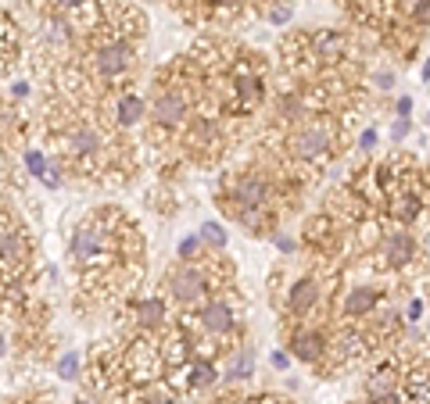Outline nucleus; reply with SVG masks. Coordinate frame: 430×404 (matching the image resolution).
Listing matches in <instances>:
<instances>
[{
  "instance_id": "1",
  "label": "nucleus",
  "mask_w": 430,
  "mask_h": 404,
  "mask_svg": "<svg viewBox=\"0 0 430 404\" xmlns=\"http://www.w3.org/2000/svg\"><path fill=\"white\" fill-rule=\"evenodd\" d=\"M86 69L97 83L104 86H115L122 79H129L140 65V43L126 40V36H112V32H93L86 40Z\"/></svg>"
},
{
  "instance_id": "2",
  "label": "nucleus",
  "mask_w": 430,
  "mask_h": 404,
  "mask_svg": "<svg viewBox=\"0 0 430 404\" xmlns=\"http://www.w3.org/2000/svg\"><path fill=\"white\" fill-rule=\"evenodd\" d=\"M327 304V286L315 272H305L298 275L291 286H287V297H284V315H287V326L294 322H312L315 311Z\"/></svg>"
},
{
  "instance_id": "3",
  "label": "nucleus",
  "mask_w": 430,
  "mask_h": 404,
  "mask_svg": "<svg viewBox=\"0 0 430 404\" xmlns=\"http://www.w3.org/2000/svg\"><path fill=\"white\" fill-rule=\"evenodd\" d=\"M416 254H419V244L405 225L388 229L380 237V244L369 251V258H376L373 268H380V272H405V268L416 265Z\"/></svg>"
},
{
  "instance_id": "4",
  "label": "nucleus",
  "mask_w": 430,
  "mask_h": 404,
  "mask_svg": "<svg viewBox=\"0 0 430 404\" xmlns=\"http://www.w3.org/2000/svg\"><path fill=\"white\" fill-rule=\"evenodd\" d=\"M197 326L211 340H233L240 333V308H237V301L230 294L226 297H211L204 308H197Z\"/></svg>"
},
{
  "instance_id": "5",
  "label": "nucleus",
  "mask_w": 430,
  "mask_h": 404,
  "mask_svg": "<svg viewBox=\"0 0 430 404\" xmlns=\"http://www.w3.org/2000/svg\"><path fill=\"white\" fill-rule=\"evenodd\" d=\"M129 322H133V333L140 336H158L169 329V304L161 297H140V301H129Z\"/></svg>"
},
{
  "instance_id": "6",
  "label": "nucleus",
  "mask_w": 430,
  "mask_h": 404,
  "mask_svg": "<svg viewBox=\"0 0 430 404\" xmlns=\"http://www.w3.org/2000/svg\"><path fill=\"white\" fill-rule=\"evenodd\" d=\"M380 304H384V290H380V286H369V283L348 286V294L341 301V315L348 322H362V319H369V315L380 311Z\"/></svg>"
},
{
  "instance_id": "7",
  "label": "nucleus",
  "mask_w": 430,
  "mask_h": 404,
  "mask_svg": "<svg viewBox=\"0 0 430 404\" xmlns=\"http://www.w3.org/2000/svg\"><path fill=\"white\" fill-rule=\"evenodd\" d=\"M112 126H119L122 133H129V129H136L144 119H147V100L136 93V90H119L115 97H112Z\"/></svg>"
},
{
  "instance_id": "8",
  "label": "nucleus",
  "mask_w": 430,
  "mask_h": 404,
  "mask_svg": "<svg viewBox=\"0 0 430 404\" xmlns=\"http://www.w3.org/2000/svg\"><path fill=\"white\" fill-rule=\"evenodd\" d=\"M133 404H180V393L169 386V383H147V386H136L133 390Z\"/></svg>"
},
{
  "instance_id": "9",
  "label": "nucleus",
  "mask_w": 430,
  "mask_h": 404,
  "mask_svg": "<svg viewBox=\"0 0 430 404\" xmlns=\"http://www.w3.org/2000/svg\"><path fill=\"white\" fill-rule=\"evenodd\" d=\"M251 372H255V351L237 347L226 365V383H244V379H251Z\"/></svg>"
},
{
  "instance_id": "10",
  "label": "nucleus",
  "mask_w": 430,
  "mask_h": 404,
  "mask_svg": "<svg viewBox=\"0 0 430 404\" xmlns=\"http://www.w3.org/2000/svg\"><path fill=\"white\" fill-rule=\"evenodd\" d=\"M197 233H201V240H204L208 251H226V244H230V233H226L219 222H204Z\"/></svg>"
},
{
  "instance_id": "11",
  "label": "nucleus",
  "mask_w": 430,
  "mask_h": 404,
  "mask_svg": "<svg viewBox=\"0 0 430 404\" xmlns=\"http://www.w3.org/2000/svg\"><path fill=\"white\" fill-rule=\"evenodd\" d=\"M176 254H180V261H197V258H204V240H201V233L183 237L180 247H176Z\"/></svg>"
},
{
  "instance_id": "12",
  "label": "nucleus",
  "mask_w": 430,
  "mask_h": 404,
  "mask_svg": "<svg viewBox=\"0 0 430 404\" xmlns=\"http://www.w3.org/2000/svg\"><path fill=\"white\" fill-rule=\"evenodd\" d=\"M265 18L280 29V25H287V22L294 18V4H291V0H273V4H269V11H265Z\"/></svg>"
},
{
  "instance_id": "13",
  "label": "nucleus",
  "mask_w": 430,
  "mask_h": 404,
  "mask_svg": "<svg viewBox=\"0 0 430 404\" xmlns=\"http://www.w3.org/2000/svg\"><path fill=\"white\" fill-rule=\"evenodd\" d=\"M54 369H58L62 379H79V376H83V362H79V355H62Z\"/></svg>"
},
{
  "instance_id": "14",
  "label": "nucleus",
  "mask_w": 430,
  "mask_h": 404,
  "mask_svg": "<svg viewBox=\"0 0 430 404\" xmlns=\"http://www.w3.org/2000/svg\"><path fill=\"white\" fill-rule=\"evenodd\" d=\"M269 362H273V369L287 372L291 369V351H273V355H269Z\"/></svg>"
},
{
  "instance_id": "15",
  "label": "nucleus",
  "mask_w": 430,
  "mask_h": 404,
  "mask_svg": "<svg viewBox=\"0 0 430 404\" xmlns=\"http://www.w3.org/2000/svg\"><path fill=\"white\" fill-rule=\"evenodd\" d=\"M273 244H277V251H280V254H294V251H298V244H294V240H291L287 233L273 237Z\"/></svg>"
},
{
  "instance_id": "16",
  "label": "nucleus",
  "mask_w": 430,
  "mask_h": 404,
  "mask_svg": "<svg viewBox=\"0 0 430 404\" xmlns=\"http://www.w3.org/2000/svg\"><path fill=\"white\" fill-rule=\"evenodd\" d=\"M373 83H376V90H391L395 86V72H373Z\"/></svg>"
},
{
  "instance_id": "17",
  "label": "nucleus",
  "mask_w": 430,
  "mask_h": 404,
  "mask_svg": "<svg viewBox=\"0 0 430 404\" xmlns=\"http://www.w3.org/2000/svg\"><path fill=\"white\" fill-rule=\"evenodd\" d=\"M409 136V119H402V114H398V122L391 126V140H405Z\"/></svg>"
},
{
  "instance_id": "18",
  "label": "nucleus",
  "mask_w": 430,
  "mask_h": 404,
  "mask_svg": "<svg viewBox=\"0 0 430 404\" xmlns=\"http://www.w3.org/2000/svg\"><path fill=\"white\" fill-rule=\"evenodd\" d=\"M33 90H29V83L25 79H18V83H11V100H25Z\"/></svg>"
},
{
  "instance_id": "19",
  "label": "nucleus",
  "mask_w": 430,
  "mask_h": 404,
  "mask_svg": "<svg viewBox=\"0 0 430 404\" xmlns=\"http://www.w3.org/2000/svg\"><path fill=\"white\" fill-rule=\"evenodd\" d=\"M359 147H362V150H373V147H376V129H362V133H359Z\"/></svg>"
},
{
  "instance_id": "20",
  "label": "nucleus",
  "mask_w": 430,
  "mask_h": 404,
  "mask_svg": "<svg viewBox=\"0 0 430 404\" xmlns=\"http://www.w3.org/2000/svg\"><path fill=\"white\" fill-rule=\"evenodd\" d=\"M419 315H423V301H419V297H412V301H409V308H405V319H409V322H416Z\"/></svg>"
},
{
  "instance_id": "21",
  "label": "nucleus",
  "mask_w": 430,
  "mask_h": 404,
  "mask_svg": "<svg viewBox=\"0 0 430 404\" xmlns=\"http://www.w3.org/2000/svg\"><path fill=\"white\" fill-rule=\"evenodd\" d=\"M409 111H412V100L402 97V100H398V114H402V119H409Z\"/></svg>"
},
{
  "instance_id": "22",
  "label": "nucleus",
  "mask_w": 430,
  "mask_h": 404,
  "mask_svg": "<svg viewBox=\"0 0 430 404\" xmlns=\"http://www.w3.org/2000/svg\"><path fill=\"white\" fill-rule=\"evenodd\" d=\"M8 351H11L8 347V333H0V358H8Z\"/></svg>"
},
{
  "instance_id": "23",
  "label": "nucleus",
  "mask_w": 430,
  "mask_h": 404,
  "mask_svg": "<svg viewBox=\"0 0 430 404\" xmlns=\"http://www.w3.org/2000/svg\"><path fill=\"white\" fill-rule=\"evenodd\" d=\"M423 79H426V83H430V61H426V65H423Z\"/></svg>"
},
{
  "instance_id": "24",
  "label": "nucleus",
  "mask_w": 430,
  "mask_h": 404,
  "mask_svg": "<svg viewBox=\"0 0 430 404\" xmlns=\"http://www.w3.org/2000/svg\"><path fill=\"white\" fill-rule=\"evenodd\" d=\"M423 126H426V129H430V111H426V114H423Z\"/></svg>"
}]
</instances>
